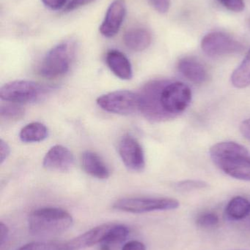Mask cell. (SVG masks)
Returning a JSON list of instances; mask_svg holds the SVG:
<instances>
[{
    "mask_svg": "<svg viewBox=\"0 0 250 250\" xmlns=\"http://www.w3.org/2000/svg\"><path fill=\"white\" fill-rule=\"evenodd\" d=\"M226 211L232 220H243L250 215V201L244 197H235L227 204Z\"/></svg>",
    "mask_w": 250,
    "mask_h": 250,
    "instance_id": "19",
    "label": "cell"
},
{
    "mask_svg": "<svg viewBox=\"0 0 250 250\" xmlns=\"http://www.w3.org/2000/svg\"><path fill=\"white\" fill-rule=\"evenodd\" d=\"M220 4L230 11L241 13L245 8L244 0H217Z\"/></svg>",
    "mask_w": 250,
    "mask_h": 250,
    "instance_id": "25",
    "label": "cell"
},
{
    "mask_svg": "<svg viewBox=\"0 0 250 250\" xmlns=\"http://www.w3.org/2000/svg\"><path fill=\"white\" fill-rule=\"evenodd\" d=\"M71 214L63 208L44 207L32 211L28 219L29 233L36 236H50L68 230L73 225Z\"/></svg>",
    "mask_w": 250,
    "mask_h": 250,
    "instance_id": "3",
    "label": "cell"
},
{
    "mask_svg": "<svg viewBox=\"0 0 250 250\" xmlns=\"http://www.w3.org/2000/svg\"><path fill=\"white\" fill-rule=\"evenodd\" d=\"M106 62L112 72L122 80H129L133 76L132 64L123 53L110 50L106 55Z\"/></svg>",
    "mask_w": 250,
    "mask_h": 250,
    "instance_id": "14",
    "label": "cell"
},
{
    "mask_svg": "<svg viewBox=\"0 0 250 250\" xmlns=\"http://www.w3.org/2000/svg\"><path fill=\"white\" fill-rule=\"evenodd\" d=\"M48 131L42 123H32L23 126L19 138L23 143H37L44 141L48 137Z\"/></svg>",
    "mask_w": 250,
    "mask_h": 250,
    "instance_id": "18",
    "label": "cell"
},
{
    "mask_svg": "<svg viewBox=\"0 0 250 250\" xmlns=\"http://www.w3.org/2000/svg\"><path fill=\"white\" fill-rule=\"evenodd\" d=\"M210 156L226 174L250 182V154L244 146L232 141L219 143L211 147Z\"/></svg>",
    "mask_w": 250,
    "mask_h": 250,
    "instance_id": "2",
    "label": "cell"
},
{
    "mask_svg": "<svg viewBox=\"0 0 250 250\" xmlns=\"http://www.w3.org/2000/svg\"><path fill=\"white\" fill-rule=\"evenodd\" d=\"M180 203L170 198H126L117 200L113 208L132 214H143L157 211H169L179 208Z\"/></svg>",
    "mask_w": 250,
    "mask_h": 250,
    "instance_id": "6",
    "label": "cell"
},
{
    "mask_svg": "<svg viewBox=\"0 0 250 250\" xmlns=\"http://www.w3.org/2000/svg\"></svg>",
    "mask_w": 250,
    "mask_h": 250,
    "instance_id": "33",
    "label": "cell"
},
{
    "mask_svg": "<svg viewBox=\"0 0 250 250\" xmlns=\"http://www.w3.org/2000/svg\"><path fill=\"white\" fill-rule=\"evenodd\" d=\"M129 233L127 226L114 223L107 239L100 245L99 250H115L126 240Z\"/></svg>",
    "mask_w": 250,
    "mask_h": 250,
    "instance_id": "17",
    "label": "cell"
},
{
    "mask_svg": "<svg viewBox=\"0 0 250 250\" xmlns=\"http://www.w3.org/2000/svg\"><path fill=\"white\" fill-rule=\"evenodd\" d=\"M126 13L125 0H114L107 9L105 17L100 26L101 35L106 38H113L118 33Z\"/></svg>",
    "mask_w": 250,
    "mask_h": 250,
    "instance_id": "10",
    "label": "cell"
},
{
    "mask_svg": "<svg viewBox=\"0 0 250 250\" xmlns=\"http://www.w3.org/2000/svg\"><path fill=\"white\" fill-rule=\"evenodd\" d=\"M201 48L206 55L219 57L241 52L244 45L228 34L212 32L204 37L201 41Z\"/></svg>",
    "mask_w": 250,
    "mask_h": 250,
    "instance_id": "8",
    "label": "cell"
},
{
    "mask_svg": "<svg viewBox=\"0 0 250 250\" xmlns=\"http://www.w3.org/2000/svg\"><path fill=\"white\" fill-rule=\"evenodd\" d=\"M140 112L154 122L172 120L183 114L192 101V91L183 82L160 79L148 82L139 93Z\"/></svg>",
    "mask_w": 250,
    "mask_h": 250,
    "instance_id": "1",
    "label": "cell"
},
{
    "mask_svg": "<svg viewBox=\"0 0 250 250\" xmlns=\"http://www.w3.org/2000/svg\"><path fill=\"white\" fill-rule=\"evenodd\" d=\"M95 0H71L68 4L66 5V11H71L76 10L82 6L87 5L93 2Z\"/></svg>",
    "mask_w": 250,
    "mask_h": 250,
    "instance_id": "29",
    "label": "cell"
},
{
    "mask_svg": "<svg viewBox=\"0 0 250 250\" xmlns=\"http://www.w3.org/2000/svg\"><path fill=\"white\" fill-rule=\"evenodd\" d=\"M177 68L181 74L196 84H202L208 79V72L205 66L194 57L181 59Z\"/></svg>",
    "mask_w": 250,
    "mask_h": 250,
    "instance_id": "13",
    "label": "cell"
},
{
    "mask_svg": "<svg viewBox=\"0 0 250 250\" xmlns=\"http://www.w3.org/2000/svg\"><path fill=\"white\" fill-rule=\"evenodd\" d=\"M218 216L214 213L208 212L201 214L197 218L196 223L199 227L208 229L217 226L219 224Z\"/></svg>",
    "mask_w": 250,
    "mask_h": 250,
    "instance_id": "23",
    "label": "cell"
},
{
    "mask_svg": "<svg viewBox=\"0 0 250 250\" xmlns=\"http://www.w3.org/2000/svg\"><path fill=\"white\" fill-rule=\"evenodd\" d=\"M119 155L125 166L133 171H142L145 168L143 149L136 138L130 135H123L118 143Z\"/></svg>",
    "mask_w": 250,
    "mask_h": 250,
    "instance_id": "9",
    "label": "cell"
},
{
    "mask_svg": "<svg viewBox=\"0 0 250 250\" xmlns=\"http://www.w3.org/2000/svg\"><path fill=\"white\" fill-rule=\"evenodd\" d=\"M74 158L70 150L62 145L51 147L45 154L43 166L51 171H68L73 167Z\"/></svg>",
    "mask_w": 250,
    "mask_h": 250,
    "instance_id": "12",
    "label": "cell"
},
{
    "mask_svg": "<svg viewBox=\"0 0 250 250\" xmlns=\"http://www.w3.org/2000/svg\"><path fill=\"white\" fill-rule=\"evenodd\" d=\"M10 154V148L8 144L1 139L0 141V162L3 164Z\"/></svg>",
    "mask_w": 250,
    "mask_h": 250,
    "instance_id": "31",
    "label": "cell"
},
{
    "mask_svg": "<svg viewBox=\"0 0 250 250\" xmlns=\"http://www.w3.org/2000/svg\"><path fill=\"white\" fill-rule=\"evenodd\" d=\"M121 250H147L146 247L139 241L132 240L126 242Z\"/></svg>",
    "mask_w": 250,
    "mask_h": 250,
    "instance_id": "30",
    "label": "cell"
},
{
    "mask_svg": "<svg viewBox=\"0 0 250 250\" xmlns=\"http://www.w3.org/2000/svg\"><path fill=\"white\" fill-rule=\"evenodd\" d=\"M208 186L202 181L186 180L176 184V188L181 191H190L192 189H204Z\"/></svg>",
    "mask_w": 250,
    "mask_h": 250,
    "instance_id": "24",
    "label": "cell"
},
{
    "mask_svg": "<svg viewBox=\"0 0 250 250\" xmlns=\"http://www.w3.org/2000/svg\"><path fill=\"white\" fill-rule=\"evenodd\" d=\"M82 166L90 176L98 179L110 177V171L101 157L93 151H87L82 156Z\"/></svg>",
    "mask_w": 250,
    "mask_h": 250,
    "instance_id": "15",
    "label": "cell"
},
{
    "mask_svg": "<svg viewBox=\"0 0 250 250\" xmlns=\"http://www.w3.org/2000/svg\"><path fill=\"white\" fill-rule=\"evenodd\" d=\"M114 223H107L92 228L75 239L64 243L66 250H78L101 245L104 242Z\"/></svg>",
    "mask_w": 250,
    "mask_h": 250,
    "instance_id": "11",
    "label": "cell"
},
{
    "mask_svg": "<svg viewBox=\"0 0 250 250\" xmlns=\"http://www.w3.org/2000/svg\"><path fill=\"white\" fill-rule=\"evenodd\" d=\"M16 250H66L64 244L31 242Z\"/></svg>",
    "mask_w": 250,
    "mask_h": 250,
    "instance_id": "22",
    "label": "cell"
},
{
    "mask_svg": "<svg viewBox=\"0 0 250 250\" xmlns=\"http://www.w3.org/2000/svg\"><path fill=\"white\" fill-rule=\"evenodd\" d=\"M48 92V88L36 82L14 81L1 86L0 98L2 101L13 104H30L42 99Z\"/></svg>",
    "mask_w": 250,
    "mask_h": 250,
    "instance_id": "4",
    "label": "cell"
},
{
    "mask_svg": "<svg viewBox=\"0 0 250 250\" xmlns=\"http://www.w3.org/2000/svg\"><path fill=\"white\" fill-rule=\"evenodd\" d=\"M9 238V229L5 224L1 222L0 223V248L1 250L4 249V246L7 245Z\"/></svg>",
    "mask_w": 250,
    "mask_h": 250,
    "instance_id": "27",
    "label": "cell"
},
{
    "mask_svg": "<svg viewBox=\"0 0 250 250\" xmlns=\"http://www.w3.org/2000/svg\"><path fill=\"white\" fill-rule=\"evenodd\" d=\"M25 111L22 106L16 104H6L1 105L0 115L1 119L10 121H16L24 117Z\"/></svg>",
    "mask_w": 250,
    "mask_h": 250,
    "instance_id": "21",
    "label": "cell"
},
{
    "mask_svg": "<svg viewBox=\"0 0 250 250\" xmlns=\"http://www.w3.org/2000/svg\"><path fill=\"white\" fill-rule=\"evenodd\" d=\"M71 62V50L68 42L51 48L43 60L39 73L47 79H54L68 73Z\"/></svg>",
    "mask_w": 250,
    "mask_h": 250,
    "instance_id": "7",
    "label": "cell"
},
{
    "mask_svg": "<svg viewBox=\"0 0 250 250\" xmlns=\"http://www.w3.org/2000/svg\"><path fill=\"white\" fill-rule=\"evenodd\" d=\"M231 83L235 87L242 89L250 85V49L242 62L233 71Z\"/></svg>",
    "mask_w": 250,
    "mask_h": 250,
    "instance_id": "20",
    "label": "cell"
},
{
    "mask_svg": "<svg viewBox=\"0 0 250 250\" xmlns=\"http://www.w3.org/2000/svg\"><path fill=\"white\" fill-rule=\"evenodd\" d=\"M152 37L145 28H134L128 30L123 36L125 45L131 51L140 52L150 46Z\"/></svg>",
    "mask_w": 250,
    "mask_h": 250,
    "instance_id": "16",
    "label": "cell"
},
{
    "mask_svg": "<svg viewBox=\"0 0 250 250\" xmlns=\"http://www.w3.org/2000/svg\"><path fill=\"white\" fill-rule=\"evenodd\" d=\"M240 130L242 135L248 141H250V118L242 123L240 126Z\"/></svg>",
    "mask_w": 250,
    "mask_h": 250,
    "instance_id": "32",
    "label": "cell"
},
{
    "mask_svg": "<svg viewBox=\"0 0 250 250\" xmlns=\"http://www.w3.org/2000/svg\"><path fill=\"white\" fill-rule=\"evenodd\" d=\"M153 7L157 10L159 13H167L170 8V0H149Z\"/></svg>",
    "mask_w": 250,
    "mask_h": 250,
    "instance_id": "26",
    "label": "cell"
},
{
    "mask_svg": "<svg viewBox=\"0 0 250 250\" xmlns=\"http://www.w3.org/2000/svg\"><path fill=\"white\" fill-rule=\"evenodd\" d=\"M44 5L51 10H57L64 7L68 0H41Z\"/></svg>",
    "mask_w": 250,
    "mask_h": 250,
    "instance_id": "28",
    "label": "cell"
},
{
    "mask_svg": "<svg viewBox=\"0 0 250 250\" xmlns=\"http://www.w3.org/2000/svg\"><path fill=\"white\" fill-rule=\"evenodd\" d=\"M98 106L113 114L130 115L140 112L141 101L139 93L132 91L118 90L101 95L97 99Z\"/></svg>",
    "mask_w": 250,
    "mask_h": 250,
    "instance_id": "5",
    "label": "cell"
}]
</instances>
